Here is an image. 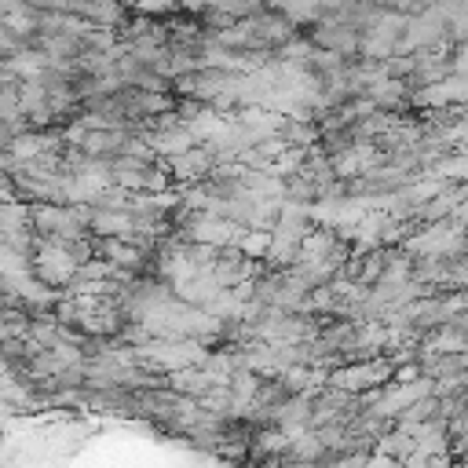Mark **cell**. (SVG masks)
<instances>
[{"mask_svg":"<svg viewBox=\"0 0 468 468\" xmlns=\"http://www.w3.org/2000/svg\"><path fill=\"white\" fill-rule=\"evenodd\" d=\"M369 468H391V461H388V457H380V461H373Z\"/></svg>","mask_w":468,"mask_h":468,"instance_id":"obj_1","label":"cell"}]
</instances>
